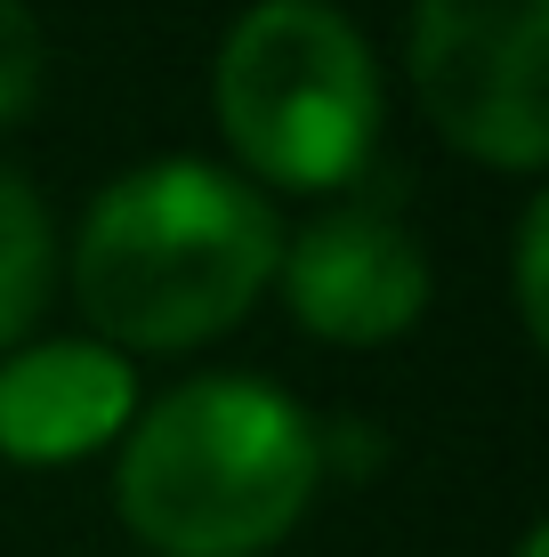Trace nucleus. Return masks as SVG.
Returning a JSON list of instances; mask_svg holds the SVG:
<instances>
[{
  "label": "nucleus",
  "instance_id": "nucleus-1",
  "mask_svg": "<svg viewBox=\"0 0 549 557\" xmlns=\"http://www.w3.org/2000/svg\"><path fill=\"white\" fill-rule=\"evenodd\" d=\"M283 219L251 178L195 153L138 162L82 210L73 299L105 348H202L275 283Z\"/></svg>",
  "mask_w": 549,
  "mask_h": 557
},
{
  "label": "nucleus",
  "instance_id": "nucleus-2",
  "mask_svg": "<svg viewBox=\"0 0 549 557\" xmlns=\"http://www.w3.org/2000/svg\"><path fill=\"white\" fill-rule=\"evenodd\" d=\"M315 420L267 380L202 372L129 420L113 502L154 557H259L324 485Z\"/></svg>",
  "mask_w": 549,
  "mask_h": 557
},
{
  "label": "nucleus",
  "instance_id": "nucleus-3",
  "mask_svg": "<svg viewBox=\"0 0 549 557\" xmlns=\"http://www.w3.org/2000/svg\"><path fill=\"white\" fill-rule=\"evenodd\" d=\"M211 113L267 186L324 195L372 162L380 57L332 0H259L226 25L211 65Z\"/></svg>",
  "mask_w": 549,
  "mask_h": 557
},
{
  "label": "nucleus",
  "instance_id": "nucleus-4",
  "mask_svg": "<svg viewBox=\"0 0 549 557\" xmlns=\"http://www.w3.org/2000/svg\"><path fill=\"white\" fill-rule=\"evenodd\" d=\"M549 0H412V89L469 162L534 178L549 162Z\"/></svg>",
  "mask_w": 549,
  "mask_h": 557
},
{
  "label": "nucleus",
  "instance_id": "nucleus-5",
  "mask_svg": "<svg viewBox=\"0 0 549 557\" xmlns=\"http://www.w3.org/2000/svg\"><path fill=\"white\" fill-rule=\"evenodd\" d=\"M275 283L291 315L315 339L339 348H380V339L412 332L428 307V251L404 235V219L380 202H348L308 219L275 259Z\"/></svg>",
  "mask_w": 549,
  "mask_h": 557
},
{
  "label": "nucleus",
  "instance_id": "nucleus-6",
  "mask_svg": "<svg viewBox=\"0 0 549 557\" xmlns=\"http://www.w3.org/2000/svg\"><path fill=\"white\" fill-rule=\"evenodd\" d=\"M138 420V372L105 339H41L0 356V453L57 469L113 445Z\"/></svg>",
  "mask_w": 549,
  "mask_h": 557
},
{
  "label": "nucleus",
  "instance_id": "nucleus-7",
  "mask_svg": "<svg viewBox=\"0 0 549 557\" xmlns=\"http://www.w3.org/2000/svg\"><path fill=\"white\" fill-rule=\"evenodd\" d=\"M57 275V235H49V210L16 170H0V356L25 348L33 315L49 299Z\"/></svg>",
  "mask_w": 549,
  "mask_h": 557
},
{
  "label": "nucleus",
  "instance_id": "nucleus-8",
  "mask_svg": "<svg viewBox=\"0 0 549 557\" xmlns=\"http://www.w3.org/2000/svg\"><path fill=\"white\" fill-rule=\"evenodd\" d=\"M41 98V16L25 0H0V129L25 122Z\"/></svg>",
  "mask_w": 549,
  "mask_h": 557
},
{
  "label": "nucleus",
  "instance_id": "nucleus-9",
  "mask_svg": "<svg viewBox=\"0 0 549 557\" xmlns=\"http://www.w3.org/2000/svg\"><path fill=\"white\" fill-rule=\"evenodd\" d=\"M541 243H549V202L534 195L525 202V219H517V315H525V332H549V307H541Z\"/></svg>",
  "mask_w": 549,
  "mask_h": 557
},
{
  "label": "nucleus",
  "instance_id": "nucleus-10",
  "mask_svg": "<svg viewBox=\"0 0 549 557\" xmlns=\"http://www.w3.org/2000/svg\"><path fill=\"white\" fill-rule=\"evenodd\" d=\"M517 557H549V533H541V525H525V542H517Z\"/></svg>",
  "mask_w": 549,
  "mask_h": 557
}]
</instances>
